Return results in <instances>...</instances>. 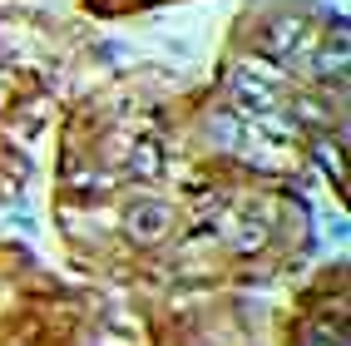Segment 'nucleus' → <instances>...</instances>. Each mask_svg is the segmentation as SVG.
<instances>
[{"instance_id": "obj_1", "label": "nucleus", "mask_w": 351, "mask_h": 346, "mask_svg": "<svg viewBox=\"0 0 351 346\" xmlns=\"http://www.w3.org/2000/svg\"><path fill=\"white\" fill-rule=\"evenodd\" d=\"M277 84H282V75H272L263 64H247L232 75V99H238L243 114L263 119V114H277Z\"/></svg>"}, {"instance_id": "obj_3", "label": "nucleus", "mask_w": 351, "mask_h": 346, "mask_svg": "<svg viewBox=\"0 0 351 346\" xmlns=\"http://www.w3.org/2000/svg\"><path fill=\"white\" fill-rule=\"evenodd\" d=\"M158 169H163L158 144H134V153H129V173H138V178H158Z\"/></svg>"}, {"instance_id": "obj_2", "label": "nucleus", "mask_w": 351, "mask_h": 346, "mask_svg": "<svg viewBox=\"0 0 351 346\" xmlns=\"http://www.w3.org/2000/svg\"><path fill=\"white\" fill-rule=\"evenodd\" d=\"M169 203H158V198H134L129 203V213H124V227H129V238L134 243H158L163 233H169Z\"/></svg>"}, {"instance_id": "obj_4", "label": "nucleus", "mask_w": 351, "mask_h": 346, "mask_svg": "<svg viewBox=\"0 0 351 346\" xmlns=\"http://www.w3.org/2000/svg\"><path fill=\"white\" fill-rule=\"evenodd\" d=\"M208 134L218 138V149H238L243 144V119L238 114H218V119L208 124Z\"/></svg>"}]
</instances>
